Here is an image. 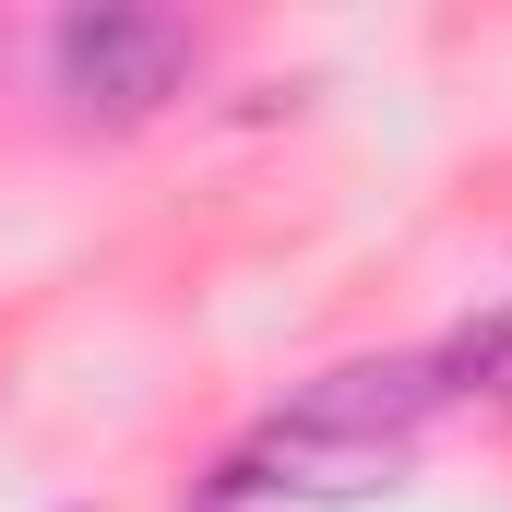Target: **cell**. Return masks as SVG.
<instances>
[{
    "label": "cell",
    "mask_w": 512,
    "mask_h": 512,
    "mask_svg": "<svg viewBox=\"0 0 512 512\" xmlns=\"http://www.w3.org/2000/svg\"><path fill=\"white\" fill-rule=\"evenodd\" d=\"M441 405H453L441 358H346V370H322V382L298 393L286 417L298 429H334V441H370V453H405Z\"/></svg>",
    "instance_id": "obj_2"
},
{
    "label": "cell",
    "mask_w": 512,
    "mask_h": 512,
    "mask_svg": "<svg viewBox=\"0 0 512 512\" xmlns=\"http://www.w3.org/2000/svg\"><path fill=\"white\" fill-rule=\"evenodd\" d=\"M191 60H203V36H191L179 12H143V0L60 12V36H48V72H60V96H72L84 120H155V108L191 84Z\"/></svg>",
    "instance_id": "obj_1"
},
{
    "label": "cell",
    "mask_w": 512,
    "mask_h": 512,
    "mask_svg": "<svg viewBox=\"0 0 512 512\" xmlns=\"http://www.w3.org/2000/svg\"><path fill=\"white\" fill-rule=\"evenodd\" d=\"M441 382H453V393H489V405H512V298H501V310H477V322L441 346Z\"/></svg>",
    "instance_id": "obj_4"
},
{
    "label": "cell",
    "mask_w": 512,
    "mask_h": 512,
    "mask_svg": "<svg viewBox=\"0 0 512 512\" xmlns=\"http://www.w3.org/2000/svg\"><path fill=\"white\" fill-rule=\"evenodd\" d=\"M393 465L405 453H370V441H334V429L274 417V429H251L227 453V489L239 501H370V489H393Z\"/></svg>",
    "instance_id": "obj_3"
}]
</instances>
